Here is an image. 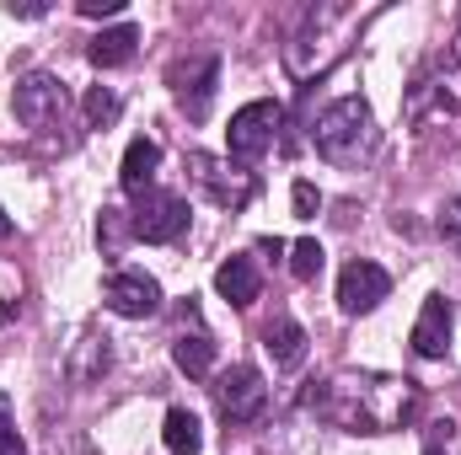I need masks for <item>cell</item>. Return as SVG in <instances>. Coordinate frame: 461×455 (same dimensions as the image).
Listing matches in <instances>:
<instances>
[{
  "label": "cell",
  "instance_id": "obj_1",
  "mask_svg": "<svg viewBox=\"0 0 461 455\" xmlns=\"http://www.w3.org/2000/svg\"><path fill=\"white\" fill-rule=\"evenodd\" d=\"M375 139H381V129H375V113H370L365 97H339L333 108H322L317 123H312V145L333 166H359L375 150Z\"/></svg>",
  "mask_w": 461,
  "mask_h": 455
},
{
  "label": "cell",
  "instance_id": "obj_2",
  "mask_svg": "<svg viewBox=\"0 0 461 455\" xmlns=\"http://www.w3.org/2000/svg\"><path fill=\"white\" fill-rule=\"evenodd\" d=\"M279 123H285V108H279L274 97H258V103L236 108V113H230V129H226V150L236 156V161L268 156L274 139H279Z\"/></svg>",
  "mask_w": 461,
  "mask_h": 455
},
{
  "label": "cell",
  "instance_id": "obj_3",
  "mask_svg": "<svg viewBox=\"0 0 461 455\" xmlns=\"http://www.w3.org/2000/svg\"><path fill=\"white\" fill-rule=\"evenodd\" d=\"M129 226H134V241L167 246V241H177L188 230V199L183 193H167V188H150V193H140Z\"/></svg>",
  "mask_w": 461,
  "mask_h": 455
},
{
  "label": "cell",
  "instance_id": "obj_4",
  "mask_svg": "<svg viewBox=\"0 0 461 455\" xmlns=\"http://www.w3.org/2000/svg\"><path fill=\"white\" fill-rule=\"evenodd\" d=\"M65 81L59 76H43V70H32V76H22L16 81V92H11V108H16V118L27 123V129H54L59 118H65Z\"/></svg>",
  "mask_w": 461,
  "mask_h": 455
},
{
  "label": "cell",
  "instance_id": "obj_5",
  "mask_svg": "<svg viewBox=\"0 0 461 455\" xmlns=\"http://www.w3.org/2000/svg\"><path fill=\"white\" fill-rule=\"evenodd\" d=\"M386 295H392V273L381 263H370V257H354L344 273H339V306H344L348 317L375 311Z\"/></svg>",
  "mask_w": 461,
  "mask_h": 455
},
{
  "label": "cell",
  "instance_id": "obj_6",
  "mask_svg": "<svg viewBox=\"0 0 461 455\" xmlns=\"http://www.w3.org/2000/svg\"><path fill=\"white\" fill-rule=\"evenodd\" d=\"M215 402H221V413L230 424H252L263 413V402H268V386H263V375L252 364H230L215 380Z\"/></svg>",
  "mask_w": 461,
  "mask_h": 455
},
{
  "label": "cell",
  "instance_id": "obj_7",
  "mask_svg": "<svg viewBox=\"0 0 461 455\" xmlns=\"http://www.w3.org/2000/svg\"><path fill=\"white\" fill-rule=\"evenodd\" d=\"M215 81H221V65L215 54H199L188 65H172V92H177V108L194 118H210V103H215Z\"/></svg>",
  "mask_w": 461,
  "mask_h": 455
},
{
  "label": "cell",
  "instance_id": "obj_8",
  "mask_svg": "<svg viewBox=\"0 0 461 455\" xmlns=\"http://www.w3.org/2000/svg\"><path fill=\"white\" fill-rule=\"evenodd\" d=\"M194 166V183L221 204V210H241L252 193H258V183H252V172H241V166H226V161H215V156H194L188 161Z\"/></svg>",
  "mask_w": 461,
  "mask_h": 455
},
{
  "label": "cell",
  "instance_id": "obj_9",
  "mask_svg": "<svg viewBox=\"0 0 461 455\" xmlns=\"http://www.w3.org/2000/svg\"><path fill=\"white\" fill-rule=\"evenodd\" d=\"M108 311L118 317H156L161 311V284L145 273V268H118L113 279H108Z\"/></svg>",
  "mask_w": 461,
  "mask_h": 455
},
{
  "label": "cell",
  "instance_id": "obj_10",
  "mask_svg": "<svg viewBox=\"0 0 461 455\" xmlns=\"http://www.w3.org/2000/svg\"><path fill=\"white\" fill-rule=\"evenodd\" d=\"M451 348V300L446 295H429L419 322H413V353L419 359H440Z\"/></svg>",
  "mask_w": 461,
  "mask_h": 455
},
{
  "label": "cell",
  "instance_id": "obj_11",
  "mask_svg": "<svg viewBox=\"0 0 461 455\" xmlns=\"http://www.w3.org/2000/svg\"><path fill=\"white\" fill-rule=\"evenodd\" d=\"M156 166H161V145L156 139H129V150H123V166H118V183H123V193H150V183H156Z\"/></svg>",
  "mask_w": 461,
  "mask_h": 455
},
{
  "label": "cell",
  "instance_id": "obj_12",
  "mask_svg": "<svg viewBox=\"0 0 461 455\" xmlns=\"http://www.w3.org/2000/svg\"><path fill=\"white\" fill-rule=\"evenodd\" d=\"M134 43H140V27H134V22H118V27H103V32L86 43V59H92L97 70H118V65L134 59Z\"/></svg>",
  "mask_w": 461,
  "mask_h": 455
},
{
  "label": "cell",
  "instance_id": "obj_13",
  "mask_svg": "<svg viewBox=\"0 0 461 455\" xmlns=\"http://www.w3.org/2000/svg\"><path fill=\"white\" fill-rule=\"evenodd\" d=\"M215 290L226 295L230 306H252V300L263 295V273H258L252 257H226V263L215 268Z\"/></svg>",
  "mask_w": 461,
  "mask_h": 455
},
{
  "label": "cell",
  "instance_id": "obj_14",
  "mask_svg": "<svg viewBox=\"0 0 461 455\" xmlns=\"http://www.w3.org/2000/svg\"><path fill=\"white\" fill-rule=\"evenodd\" d=\"M263 348L274 353L279 370H295V364L306 359V327H301L295 317H274V322L263 327Z\"/></svg>",
  "mask_w": 461,
  "mask_h": 455
},
{
  "label": "cell",
  "instance_id": "obj_15",
  "mask_svg": "<svg viewBox=\"0 0 461 455\" xmlns=\"http://www.w3.org/2000/svg\"><path fill=\"white\" fill-rule=\"evenodd\" d=\"M172 359H177V370L188 380H204L215 370V343L204 338V333H183V338L172 343Z\"/></svg>",
  "mask_w": 461,
  "mask_h": 455
},
{
  "label": "cell",
  "instance_id": "obj_16",
  "mask_svg": "<svg viewBox=\"0 0 461 455\" xmlns=\"http://www.w3.org/2000/svg\"><path fill=\"white\" fill-rule=\"evenodd\" d=\"M161 440H167V451H172V455H199L204 429H199V418H194L188 407H172V413H167V424H161Z\"/></svg>",
  "mask_w": 461,
  "mask_h": 455
},
{
  "label": "cell",
  "instance_id": "obj_17",
  "mask_svg": "<svg viewBox=\"0 0 461 455\" xmlns=\"http://www.w3.org/2000/svg\"><path fill=\"white\" fill-rule=\"evenodd\" d=\"M322 263H328L322 241H312V236H306V241H295V246H290V273H295V279H306V284H312V279L322 273Z\"/></svg>",
  "mask_w": 461,
  "mask_h": 455
},
{
  "label": "cell",
  "instance_id": "obj_18",
  "mask_svg": "<svg viewBox=\"0 0 461 455\" xmlns=\"http://www.w3.org/2000/svg\"><path fill=\"white\" fill-rule=\"evenodd\" d=\"M118 113H123V103H118L113 86H92V92H86V123H92V129H108Z\"/></svg>",
  "mask_w": 461,
  "mask_h": 455
},
{
  "label": "cell",
  "instance_id": "obj_19",
  "mask_svg": "<svg viewBox=\"0 0 461 455\" xmlns=\"http://www.w3.org/2000/svg\"><path fill=\"white\" fill-rule=\"evenodd\" d=\"M129 236H134L129 215H123V210H103V220H97V241H103L108 252H118V246H123Z\"/></svg>",
  "mask_w": 461,
  "mask_h": 455
},
{
  "label": "cell",
  "instance_id": "obj_20",
  "mask_svg": "<svg viewBox=\"0 0 461 455\" xmlns=\"http://www.w3.org/2000/svg\"><path fill=\"white\" fill-rule=\"evenodd\" d=\"M290 204H295V220H317V210H322V193H317L312 183H295V188H290Z\"/></svg>",
  "mask_w": 461,
  "mask_h": 455
},
{
  "label": "cell",
  "instance_id": "obj_21",
  "mask_svg": "<svg viewBox=\"0 0 461 455\" xmlns=\"http://www.w3.org/2000/svg\"><path fill=\"white\" fill-rule=\"evenodd\" d=\"M0 455H22V434L11 429V402L0 397Z\"/></svg>",
  "mask_w": 461,
  "mask_h": 455
},
{
  "label": "cell",
  "instance_id": "obj_22",
  "mask_svg": "<svg viewBox=\"0 0 461 455\" xmlns=\"http://www.w3.org/2000/svg\"><path fill=\"white\" fill-rule=\"evenodd\" d=\"M440 236H446L451 246H461V193L446 204V210H440Z\"/></svg>",
  "mask_w": 461,
  "mask_h": 455
},
{
  "label": "cell",
  "instance_id": "obj_23",
  "mask_svg": "<svg viewBox=\"0 0 461 455\" xmlns=\"http://www.w3.org/2000/svg\"><path fill=\"white\" fill-rule=\"evenodd\" d=\"M123 0H81V16H118Z\"/></svg>",
  "mask_w": 461,
  "mask_h": 455
},
{
  "label": "cell",
  "instance_id": "obj_24",
  "mask_svg": "<svg viewBox=\"0 0 461 455\" xmlns=\"http://www.w3.org/2000/svg\"><path fill=\"white\" fill-rule=\"evenodd\" d=\"M5 11H11V16H43V5H38V0H22V5H16V0H11V5H5Z\"/></svg>",
  "mask_w": 461,
  "mask_h": 455
},
{
  "label": "cell",
  "instance_id": "obj_25",
  "mask_svg": "<svg viewBox=\"0 0 461 455\" xmlns=\"http://www.w3.org/2000/svg\"><path fill=\"white\" fill-rule=\"evenodd\" d=\"M451 59L461 65V27H456V38H451Z\"/></svg>",
  "mask_w": 461,
  "mask_h": 455
},
{
  "label": "cell",
  "instance_id": "obj_26",
  "mask_svg": "<svg viewBox=\"0 0 461 455\" xmlns=\"http://www.w3.org/2000/svg\"><path fill=\"white\" fill-rule=\"evenodd\" d=\"M5 236H11V220H5V210H0V241H5Z\"/></svg>",
  "mask_w": 461,
  "mask_h": 455
}]
</instances>
